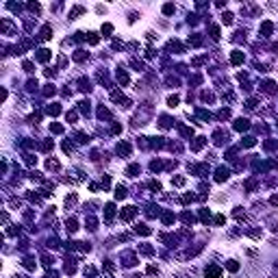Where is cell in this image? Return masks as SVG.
Listing matches in <instances>:
<instances>
[{"instance_id": "e575fe53", "label": "cell", "mask_w": 278, "mask_h": 278, "mask_svg": "<svg viewBox=\"0 0 278 278\" xmlns=\"http://www.w3.org/2000/svg\"><path fill=\"white\" fill-rule=\"evenodd\" d=\"M74 59H76V61H83V59H85V52H83V50H78L76 54H74Z\"/></svg>"}, {"instance_id": "836d02e7", "label": "cell", "mask_w": 278, "mask_h": 278, "mask_svg": "<svg viewBox=\"0 0 278 278\" xmlns=\"http://www.w3.org/2000/svg\"><path fill=\"white\" fill-rule=\"evenodd\" d=\"M256 141H254V137H246V141H243V146L246 148H250V146H254Z\"/></svg>"}, {"instance_id": "d590c367", "label": "cell", "mask_w": 278, "mask_h": 278, "mask_svg": "<svg viewBox=\"0 0 278 278\" xmlns=\"http://www.w3.org/2000/svg\"><path fill=\"white\" fill-rule=\"evenodd\" d=\"M228 115H230V111H228V109H222V111H219V117H222V119H226Z\"/></svg>"}, {"instance_id": "4dcf8cb0", "label": "cell", "mask_w": 278, "mask_h": 278, "mask_svg": "<svg viewBox=\"0 0 278 278\" xmlns=\"http://www.w3.org/2000/svg\"><path fill=\"white\" fill-rule=\"evenodd\" d=\"M44 94H46V96H52V94H54V85H46Z\"/></svg>"}, {"instance_id": "d6986e66", "label": "cell", "mask_w": 278, "mask_h": 278, "mask_svg": "<svg viewBox=\"0 0 278 278\" xmlns=\"http://www.w3.org/2000/svg\"><path fill=\"white\" fill-rule=\"evenodd\" d=\"M83 11H85V9H83V7H74V9H72V13H70V17L74 20V17H76V15H80Z\"/></svg>"}, {"instance_id": "cb8c5ba5", "label": "cell", "mask_w": 278, "mask_h": 278, "mask_svg": "<svg viewBox=\"0 0 278 278\" xmlns=\"http://www.w3.org/2000/svg\"><path fill=\"white\" fill-rule=\"evenodd\" d=\"M172 185L180 187V185H185V178H183V176H176V178H172Z\"/></svg>"}, {"instance_id": "f1b7e54d", "label": "cell", "mask_w": 278, "mask_h": 278, "mask_svg": "<svg viewBox=\"0 0 278 278\" xmlns=\"http://www.w3.org/2000/svg\"><path fill=\"white\" fill-rule=\"evenodd\" d=\"M65 117H68V122H74V119H76V111H68Z\"/></svg>"}, {"instance_id": "484cf974", "label": "cell", "mask_w": 278, "mask_h": 278, "mask_svg": "<svg viewBox=\"0 0 278 278\" xmlns=\"http://www.w3.org/2000/svg\"><path fill=\"white\" fill-rule=\"evenodd\" d=\"M211 37L213 39H219V29L217 26H211Z\"/></svg>"}, {"instance_id": "e0dca14e", "label": "cell", "mask_w": 278, "mask_h": 278, "mask_svg": "<svg viewBox=\"0 0 278 278\" xmlns=\"http://www.w3.org/2000/svg\"><path fill=\"white\" fill-rule=\"evenodd\" d=\"M117 80L122 83V85H124V83H128V74H126V72H122V70H119V72H117Z\"/></svg>"}, {"instance_id": "d6a6232c", "label": "cell", "mask_w": 278, "mask_h": 278, "mask_svg": "<svg viewBox=\"0 0 278 278\" xmlns=\"http://www.w3.org/2000/svg\"><path fill=\"white\" fill-rule=\"evenodd\" d=\"M228 270H230V272H237V270H239V263H237V261H230V263H228Z\"/></svg>"}, {"instance_id": "44dd1931", "label": "cell", "mask_w": 278, "mask_h": 278, "mask_svg": "<svg viewBox=\"0 0 278 278\" xmlns=\"http://www.w3.org/2000/svg\"><path fill=\"white\" fill-rule=\"evenodd\" d=\"M111 33H113V26H111V24H104V26H102V35H104V37H109Z\"/></svg>"}, {"instance_id": "ba28073f", "label": "cell", "mask_w": 278, "mask_h": 278, "mask_svg": "<svg viewBox=\"0 0 278 278\" xmlns=\"http://www.w3.org/2000/svg\"><path fill=\"white\" fill-rule=\"evenodd\" d=\"M37 59H39V61H48V59H50V50L41 48L39 52H37Z\"/></svg>"}, {"instance_id": "d4e9b609", "label": "cell", "mask_w": 278, "mask_h": 278, "mask_svg": "<svg viewBox=\"0 0 278 278\" xmlns=\"http://www.w3.org/2000/svg\"><path fill=\"white\" fill-rule=\"evenodd\" d=\"M46 165H48V170H59V161H54V159H50Z\"/></svg>"}, {"instance_id": "3957f363", "label": "cell", "mask_w": 278, "mask_h": 278, "mask_svg": "<svg viewBox=\"0 0 278 278\" xmlns=\"http://www.w3.org/2000/svg\"><path fill=\"white\" fill-rule=\"evenodd\" d=\"M248 128H250V122H248V119H243V117L235 119V131H248Z\"/></svg>"}, {"instance_id": "74e56055", "label": "cell", "mask_w": 278, "mask_h": 278, "mask_svg": "<svg viewBox=\"0 0 278 278\" xmlns=\"http://www.w3.org/2000/svg\"><path fill=\"white\" fill-rule=\"evenodd\" d=\"M150 189H152V191H161V185L152 180V183H150Z\"/></svg>"}, {"instance_id": "60d3db41", "label": "cell", "mask_w": 278, "mask_h": 278, "mask_svg": "<svg viewBox=\"0 0 278 278\" xmlns=\"http://www.w3.org/2000/svg\"><path fill=\"white\" fill-rule=\"evenodd\" d=\"M29 9H31V11H39V5H33V2H31Z\"/></svg>"}, {"instance_id": "5bb4252c", "label": "cell", "mask_w": 278, "mask_h": 278, "mask_svg": "<svg viewBox=\"0 0 278 278\" xmlns=\"http://www.w3.org/2000/svg\"><path fill=\"white\" fill-rule=\"evenodd\" d=\"M104 215H107V219H111V217L115 215V207H113V204H107V207H104Z\"/></svg>"}, {"instance_id": "ffe728a7", "label": "cell", "mask_w": 278, "mask_h": 278, "mask_svg": "<svg viewBox=\"0 0 278 278\" xmlns=\"http://www.w3.org/2000/svg\"><path fill=\"white\" fill-rule=\"evenodd\" d=\"M176 104H178V96H170V98H168V107H172V109H174Z\"/></svg>"}, {"instance_id": "4316f807", "label": "cell", "mask_w": 278, "mask_h": 278, "mask_svg": "<svg viewBox=\"0 0 278 278\" xmlns=\"http://www.w3.org/2000/svg\"><path fill=\"white\" fill-rule=\"evenodd\" d=\"M163 13H165V15H172V13H174V5H165V7H163Z\"/></svg>"}, {"instance_id": "f546056e", "label": "cell", "mask_w": 278, "mask_h": 278, "mask_svg": "<svg viewBox=\"0 0 278 278\" xmlns=\"http://www.w3.org/2000/svg\"><path fill=\"white\" fill-rule=\"evenodd\" d=\"M89 44H91V46L98 44V35H96V33H89Z\"/></svg>"}, {"instance_id": "603a6c76", "label": "cell", "mask_w": 278, "mask_h": 278, "mask_svg": "<svg viewBox=\"0 0 278 278\" xmlns=\"http://www.w3.org/2000/svg\"><path fill=\"white\" fill-rule=\"evenodd\" d=\"M222 22H224V24H233V13H224V15H222Z\"/></svg>"}, {"instance_id": "b9f144b4", "label": "cell", "mask_w": 278, "mask_h": 278, "mask_svg": "<svg viewBox=\"0 0 278 278\" xmlns=\"http://www.w3.org/2000/svg\"><path fill=\"white\" fill-rule=\"evenodd\" d=\"M272 204H276V207H278V196H274V198H272Z\"/></svg>"}, {"instance_id": "9c48e42d", "label": "cell", "mask_w": 278, "mask_h": 278, "mask_svg": "<svg viewBox=\"0 0 278 278\" xmlns=\"http://www.w3.org/2000/svg\"><path fill=\"white\" fill-rule=\"evenodd\" d=\"M117 152H119V154H128V152H131V146H128L126 141L117 144Z\"/></svg>"}, {"instance_id": "30bf717a", "label": "cell", "mask_w": 278, "mask_h": 278, "mask_svg": "<svg viewBox=\"0 0 278 278\" xmlns=\"http://www.w3.org/2000/svg\"><path fill=\"white\" fill-rule=\"evenodd\" d=\"M115 198H117V200L126 198V187H122V185H117V187H115Z\"/></svg>"}, {"instance_id": "8992f818", "label": "cell", "mask_w": 278, "mask_h": 278, "mask_svg": "<svg viewBox=\"0 0 278 278\" xmlns=\"http://www.w3.org/2000/svg\"><path fill=\"white\" fill-rule=\"evenodd\" d=\"M204 144H207V139H204V137H198V139H196V141H193V144H191V150H200V148H202V146H204Z\"/></svg>"}, {"instance_id": "4fadbf2b", "label": "cell", "mask_w": 278, "mask_h": 278, "mask_svg": "<svg viewBox=\"0 0 278 278\" xmlns=\"http://www.w3.org/2000/svg\"><path fill=\"white\" fill-rule=\"evenodd\" d=\"M78 109L83 111V113H87V115H89V111H91V107H89V100H83V102H78Z\"/></svg>"}, {"instance_id": "2e32d148", "label": "cell", "mask_w": 278, "mask_h": 278, "mask_svg": "<svg viewBox=\"0 0 278 278\" xmlns=\"http://www.w3.org/2000/svg\"><path fill=\"white\" fill-rule=\"evenodd\" d=\"M48 113H50V115H59V113H61V107H59V104H50V107H48Z\"/></svg>"}, {"instance_id": "52a82bcc", "label": "cell", "mask_w": 278, "mask_h": 278, "mask_svg": "<svg viewBox=\"0 0 278 278\" xmlns=\"http://www.w3.org/2000/svg\"><path fill=\"white\" fill-rule=\"evenodd\" d=\"M50 37H52V29H50V26H44V29H41V39L48 41Z\"/></svg>"}, {"instance_id": "1f68e13d", "label": "cell", "mask_w": 278, "mask_h": 278, "mask_svg": "<svg viewBox=\"0 0 278 278\" xmlns=\"http://www.w3.org/2000/svg\"><path fill=\"white\" fill-rule=\"evenodd\" d=\"M98 115H100V117H109L111 113H109V111H107L104 107H100V109H98Z\"/></svg>"}, {"instance_id": "5b68a950", "label": "cell", "mask_w": 278, "mask_h": 278, "mask_svg": "<svg viewBox=\"0 0 278 278\" xmlns=\"http://www.w3.org/2000/svg\"><path fill=\"white\" fill-rule=\"evenodd\" d=\"M228 174H230V172H228L226 168H222V170H217V176H215V180H217V183H224V180L228 178Z\"/></svg>"}, {"instance_id": "7402d4cb", "label": "cell", "mask_w": 278, "mask_h": 278, "mask_svg": "<svg viewBox=\"0 0 278 278\" xmlns=\"http://www.w3.org/2000/svg\"><path fill=\"white\" fill-rule=\"evenodd\" d=\"M137 172H139V165H131V168L126 170V174H128V176H137Z\"/></svg>"}, {"instance_id": "7c38bea8", "label": "cell", "mask_w": 278, "mask_h": 278, "mask_svg": "<svg viewBox=\"0 0 278 278\" xmlns=\"http://www.w3.org/2000/svg\"><path fill=\"white\" fill-rule=\"evenodd\" d=\"M263 89L267 91V94H274V91H276V85H274L272 80H265V83H263Z\"/></svg>"}, {"instance_id": "f35d334b", "label": "cell", "mask_w": 278, "mask_h": 278, "mask_svg": "<svg viewBox=\"0 0 278 278\" xmlns=\"http://www.w3.org/2000/svg\"><path fill=\"white\" fill-rule=\"evenodd\" d=\"M63 152H72V144H68V141L63 144Z\"/></svg>"}, {"instance_id": "277c9868", "label": "cell", "mask_w": 278, "mask_h": 278, "mask_svg": "<svg viewBox=\"0 0 278 278\" xmlns=\"http://www.w3.org/2000/svg\"><path fill=\"white\" fill-rule=\"evenodd\" d=\"M219 274H222V270H219V267H215V265L207 267V276H209V278H219Z\"/></svg>"}, {"instance_id": "8fae6325", "label": "cell", "mask_w": 278, "mask_h": 278, "mask_svg": "<svg viewBox=\"0 0 278 278\" xmlns=\"http://www.w3.org/2000/svg\"><path fill=\"white\" fill-rule=\"evenodd\" d=\"M272 29H274V24H272V22H263V26H261V33L267 37V35L272 33Z\"/></svg>"}, {"instance_id": "ac0fdd59", "label": "cell", "mask_w": 278, "mask_h": 278, "mask_svg": "<svg viewBox=\"0 0 278 278\" xmlns=\"http://www.w3.org/2000/svg\"><path fill=\"white\" fill-rule=\"evenodd\" d=\"M76 228H78V222L76 219H68V230H70V233H74Z\"/></svg>"}, {"instance_id": "9a60e30c", "label": "cell", "mask_w": 278, "mask_h": 278, "mask_svg": "<svg viewBox=\"0 0 278 278\" xmlns=\"http://www.w3.org/2000/svg\"><path fill=\"white\" fill-rule=\"evenodd\" d=\"M135 230L139 235H150V228H148L146 224H139V226H135Z\"/></svg>"}, {"instance_id": "8d00e7d4", "label": "cell", "mask_w": 278, "mask_h": 278, "mask_svg": "<svg viewBox=\"0 0 278 278\" xmlns=\"http://www.w3.org/2000/svg\"><path fill=\"white\" fill-rule=\"evenodd\" d=\"M22 68H24L26 72H33V63H31V61H24V65H22Z\"/></svg>"}, {"instance_id": "83f0119b", "label": "cell", "mask_w": 278, "mask_h": 278, "mask_svg": "<svg viewBox=\"0 0 278 278\" xmlns=\"http://www.w3.org/2000/svg\"><path fill=\"white\" fill-rule=\"evenodd\" d=\"M50 131L59 135V133H63V126H61V124H52V126H50Z\"/></svg>"}, {"instance_id": "7a4b0ae2", "label": "cell", "mask_w": 278, "mask_h": 278, "mask_svg": "<svg viewBox=\"0 0 278 278\" xmlns=\"http://www.w3.org/2000/svg\"><path fill=\"white\" fill-rule=\"evenodd\" d=\"M135 213H137V209H135V207H126V209L122 211V219H124V222L133 219V217H135Z\"/></svg>"}, {"instance_id": "6da1fadb", "label": "cell", "mask_w": 278, "mask_h": 278, "mask_svg": "<svg viewBox=\"0 0 278 278\" xmlns=\"http://www.w3.org/2000/svg\"><path fill=\"white\" fill-rule=\"evenodd\" d=\"M230 63H233V65H241V63H243V52L235 50L233 54H230Z\"/></svg>"}, {"instance_id": "ab89813d", "label": "cell", "mask_w": 278, "mask_h": 278, "mask_svg": "<svg viewBox=\"0 0 278 278\" xmlns=\"http://www.w3.org/2000/svg\"><path fill=\"white\" fill-rule=\"evenodd\" d=\"M215 224H219V226L224 224V215H215Z\"/></svg>"}]
</instances>
